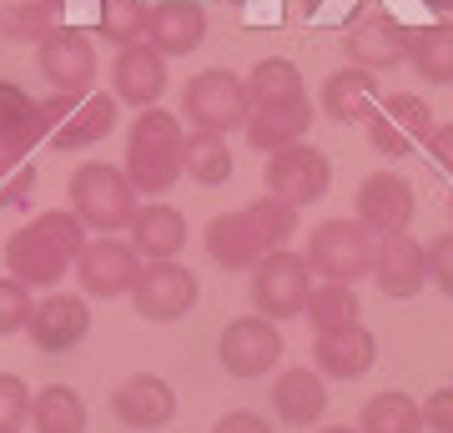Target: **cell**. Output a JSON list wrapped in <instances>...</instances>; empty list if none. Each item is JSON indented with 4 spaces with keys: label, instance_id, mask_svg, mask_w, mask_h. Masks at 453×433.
<instances>
[{
    "label": "cell",
    "instance_id": "16",
    "mask_svg": "<svg viewBox=\"0 0 453 433\" xmlns=\"http://www.w3.org/2000/svg\"><path fill=\"white\" fill-rule=\"evenodd\" d=\"M207 252L217 267L226 273H252L262 257L273 252V242L262 237V227L242 212H222V217H211L207 222Z\"/></svg>",
    "mask_w": 453,
    "mask_h": 433
},
{
    "label": "cell",
    "instance_id": "40",
    "mask_svg": "<svg viewBox=\"0 0 453 433\" xmlns=\"http://www.w3.org/2000/svg\"><path fill=\"white\" fill-rule=\"evenodd\" d=\"M428 277L438 282L443 298H453V232H443V237L428 242Z\"/></svg>",
    "mask_w": 453,
    "mask_h": 433
},
{
    "label": "cell",
    "instance_id": "17",
    "mask_svg": "<svg viewBox=\"0 0 453 433\" xmlns=\"http://www.w3.org/2000/svg\"><path fill=\"white\" fill-rule=\"evenodd\" d=\"M166 91V56L157 46H121V56H116L111 66V97L127 101V106H136V112H146V106H157Z\"/></svg>",
    "mask_w": 453,
    "mask_h": 433
},
{
    "label": "cell",
    "instance_id": "43",
    "mask_svg": "<svg viewBox=\"0 0 453 433\" xmlns=\"http://www.w3.org/2000/svg\"><path fill=\"white\" fill-rule=\"evenodd\" d=\"M428 146H434L438 166L453 177V121H443V127H434V136H428Z\"/></svg>",
    "mask_w": 453,
    "mask_h": 433
},
{
    "label": "cell",
    "instance_id": "8",
    "mask_svg": "<svg viewBox=\"0 0 453 433\" xmlns=\"http://www.w3.org/2000/svg\"><path fill=\"white\" fill-rule=\"evenodd\" d=\"M202 298V282H196L192 267H181V262H146L142 277L131 282V307H136V318L146 322H177L187 318Z\"/></svg>",
    "mask_w": 453,
    "mask_h": 433
},
{
    "label": "cell",
    "instance_id": "19",
    "mask_svg": "<svg viewBox=\"0 0 453 433\" xmlns=\"http://www.w3.org/2000/svg\"><path fill=\"white\" fill-rule=\"evenodd\" d=\"M207 41V11L196 0H157L146 11V46L162 56H192Z\"/></svg>",
    "mask_w": 453,
    "mask_h": 433
},
{
    "label": "cell",
    "instance_id": "24",
    "mask_svg": "<svg viewBox=\"0 0 453 433\" xmlns=\"http://www.w3.org/2000/svg\"><path fill=\"white\" fill-rule=\"evenodd\" d=\"M35 142H46L41 101L26 97V86H16V81H0V151L31 157Z\"/></svg>",
    "mask_w": 453,
    "mask_h": 433
},
{
    "label": "cell",
    "instance_id": "23",
    "mask_svg": "<svg viewBox=\"0 0 453 433\" xmlns=\"http://www.w3.org/2000/svg\"><path fill=\"white\" fill-rule=\"evenodd\" d=\"M111 131H116V97L86 91V97H76L71 116L50 131V146H56V151H86V146L106 142Z\"/></svg>",
    "mask_w": 453,
    "mask_h": 433
},
{
    "label": "cell",
    "instance_id": "18",
    "mask_svg": "<svg viewBox=\"0 0 453 433\" xmlns=\"http://www.w3.org/2000/svg\"><path fill=\"white\" fill-rule=\"evenodd\" d=\"M372 282L383 288V298H413L428 282V247L413 242L408 232L398 237H378L372 252Z\"/></svg>",
    "mask_w": 453,
    "mask_h": 433
},
{
    "label": "cell",
    "instance_id": "5",
    "mask_svg": "<svg viewBox=\"0 0 453 433\" xmlns=\"http://www.w3.org/2000/svg\"><path fill=\"white\" fill-rule=\"evenodd\" d=\"M247 292H252V307H257L262 318H273V322L297 318V313L308 307V298H312V262L303 252L273 247V252L252 267Z\"/></svg>",
    "mask_w": 453,
    "mask_h": 433
},
{
    "label": "cell",
    "instance_id": "2",
    "mask_svg": "<svg viewBox=\"0 0 453 433\" xmlns=\"http://www.w3.org/2000/svg\"><path fill=\"white\" fill-rule=\"evenodd\" d=\"M181 121L162 106H146L136 121H131L127 136V177L142 197H162L177 187L181 177Z\"/></svg>",
    "mask_w": 453,
    "mask_h": 433
},
{
    "label": "cell",
    "instance_id": "34",
    "mask_svg": "<svg viewBox=\"0 0 453 433\" xmlns=\"http://www.w3.org/2000/svg\"><path fill=\"white\" fill-rule=\"evenodd\" d=\"M101 35L116 46H136L146 35V5L142 0H101Z\"/></svg>",
    "mask_w": 453,
    "mask_h": 433
},
{
    "label": "cell",
    "instance_id": "45",
    "mask_svg": "<svg viewBox=\"0 0 453 433\" xmlns=\"http://www.w3.org/2000/svg\"><path fill=\"white\" fill-rule=\"evenodd\" d=\"M323 433H357V429H323Z\"/></svg>",
    "mask_w": 453,
    "mask_h": 433
},
{
    "label": "cell",
    "instance_id": "11",
    "mask_svg": "<svg viewBox=\"0 0 453 433\" xmlns=\"http://www.w3.org/2000/svg\"><path fill=\"white\" fill-rule=\"evenodd\" d=\"M76 277H81L86 298H127L131 282L142 277V252L131 247V242H86V252L76 257Z\"/></svg>",
    "mask_w": 453,
    "mask_h": 433
},
{
    "label": "cell",
    "instance_id": "42",
    "mask_svg": "<svg viewBox=\"0 0 453 433\" xmlns=\"http://www.w3.org/2000/svg\"><path fill=\"white\" fill-rule=\"evenodd\" d=\"M211 433H273V429H267V418L252 414V408H232L226 418L211 423Z\"/></svg>",
    "mask_w": 453,
    "mask_h": 433
},
{
    "label": "cell",
    "instance_id": "37",
    "mask_svg": "<svg viewBox=\"0 0 453 433\" xmlns=\"http://www.w3.org/2000/svg\"><path fill=\"white\" fill-rule=\"evenodd\" d=\"M31 192H35V161L0 151V207H26Z\"/></svg>",
    "mask_w": 453,
    "mask_h": 433
},
{
    "label": "cell",
    "instance_id": "7",
    "mask_svg": "<svg viewBox=\"0 0 453 433\" xmlns=\"http://www.w3.org/2000/svg\"><path fill=\"white\" fill-rule=\"evenodd\" d=\"M262 182L267 192L303 207V202H323L327 187H333V161H327L323 146L312 142H292L282 151H267V166H262Z\"/></svg>",
    "mask_w": 453,
    "mask_h": 433
},
{
    "label": "cell",
    "instance_id": "21",
    "mask_svg": "<svg viewBox=\"0 0 453 433\" xmlns=\"http://www.w3.org/2000/svg\"><path fill=\"white\" fill-rule=\"evenodd\" d=\"M378 71L368 66H342L333 76L323 81V112L327 121H338V127H357V121H368L378 112Z\"/></svg>",
    "mask_w": 453,
    "mask_h": 433
},
{
    "label": "cell",
    "instance_id": "25",
    "mask_svg": "<svg viewBox=\"0 0 453 433\" xmlns=\"http://www.w3.org/2000/svg\"><path fill=\"white\" fill-rule=\"evenodd\" d=\"M312 127V101H282V106H252V116H247V142H252V151H282V146L303 142Z\"/></svg>",
    "mask_w": 453,
    "mask_h": 433
},
{
    "label": "cell",
    "instance_id": "32",
    "mask_svg": "<svg viewBox=\"0 0 453 433\" xmlns=\"http://www.w3.org/2000/svg\"><path fill=\"white\" fill-rule=\"evenodd\" d=\"M31 423L35 433H86V403L76 388H65V383H50L35 393L31 403Z\"/></svg>",
    "mask_w": 453,
    "mask_h": 433
},
{
    "label": "cell",
    "instance_id": "4",
    "mask_svg": "<svg viewBox=\"0 0 453 433\" xmlns=\"http://www.w3.org/2000/svg\"><path fill=\"white\" fill-rule=\"evenodd\" d=\"M372 252H378V237L357 217H327V222L312 227L308 237L312 273H323L327 282H363V277H372Z\"/></svg>",
    "mask_w": 453,
    "mask_h": 433
},
{
    "label": "cell",
    "instance_id": "47",
    "mask_svg": "<svg viewBox=\"0 0 453 433\" xmlns=\"http://www.w3.org/2000/svg\"><path fill=\"white\" fill-rule=\"evenodd\" d=\"M449 217H453V202H449Z\"/></svg>",
    "mask_w": 453,
    "mask_h": 433
},
{
    "label": "cell",
    "instance_id": "31",
    "mask_svg": "<svg viewBox=\"0 0 453 433\" xmlns=\"http://www.w3.org/2000/svg\"><path fill=\"white\" fill-rule=\"evenodd\" d=\"M303 313H308L312 333H338V328H353L363 318V303H357L353 282H318Z\"/></svg>",
    "mask_w": 453,
    "mask_h": 433
},
{
    "label": "cell",
    "instance_id": "15",
    "mask_svg": "<svg viewBox=\"0 0 453 433\" xmlns=\"http://www.w3.org/2000/svg\"><path fill=\"white\" fill-rule=\"evenodd\" d=\"M26 333L41 353H71L86 333H91V307L86 298H71V292H50L46 303H35Z\"/></svg>",
    "mask_w": 453,
    "mask_h": 433
},
{
    "label": "cell",
    "instance_id": "44",
    "mask_svg": "<svg viewBox=\"0 0 453 433\" xmlns=\"http://www.w3.org/2000/svg\"><path fill=\"white\" fill-rule=\"evenodd\" d=\"M428 11H443V16H453V0H423Z\"/></svg>",
    "mask_w": 453,
    "mask_h": 433
},
{
    "label": "cell",
    "instance_id": "39",
    "mask_svg": "<svg viewBox=\"0 0 453 433\" xmlns=\"http://www.w3.org/2000/svg\"><path fill=\"white\" fill-rule=\"evenodd\" d=\"M35 303H31V288L16 282V277H0V337L20 333L26 322H31Z\"/></svg>",
    "mask_w": 453,
    "mask_h": 433
},
{
    "label": "cell",
    "instance_id": "36",
    "mask_svg": "<svg viewBox=\"0 0 453 433\" xmlns=\"http://www.w3.org/2000/svg\"><path fill=\"white\" fill-rule=\"evenodd\" d=\"M368 142H372V151H378V157H388V161H403V157H413V151L423 146L418 136H413V131H403L388 112H372L368 116Z\"/></svg>",
    "mask_w": 453,
    "mask_h": 433
},
{
    "label": "cell",
    "instance_id": "14",
    "mask_svg": "<svg viewBox=\"0 0 453 433\" xmlns=\"http://www.w3.org/2000/svg\"><path fill=\"white\" fill-rule=\"evenodd\" d=\"M111 414L136 433H151V429H166L177 418V393L166 378L157 373H131L127 383L111 393Z\"/></svg>",
    "mask_w": 453,
    "mask_h": 433
},
{
    "label": "cell",
    "instance_id": "26",
    "mask_svg": "<svg viewBox=\"0 0 453 433\" xmlns=\"http://www.w3.org/2000/svg\"><path fill=\"white\" fill-rule=\"evenodd\" d=\"M131 247L142 257H151V262L177 257L187 247V217L177 207H166V202H146L131 217Z\"/></svg>",
    "mask_w": 453,
    "mask_h": 433
},
{
    "label": "cell",
    "instance_id": "29",
    "mask_svg": "<svg viewBox=\"0 0 453 433\" xmlns=\"http://www.w3.org/2000/svg\"><path fill=\"white\" fill-rule=\"evenodd\" d=\"M247 97H252V106H282V101H303L308 86L288 56H267L247 71Z\"/></svg>",
    "mask_w": 453,
    "mask_h": 433
},
{
    "label": "cell",
    "instance_id": "35",
    "mask_svg": "<svg viewBox=\"0 0 453 433\" xmlns=\"http://www.w3.org/2000/svg\"><path fill=\"white\" fill-rule=\"evenodd\" d=\"M247 217L262 227V237L273 242V247H282V242L297 232V207L292 202H282V197H257V202H247Z\"/></svg>",
    "mask_w": 453,
    "mask_h": 433
},
{
    "label": "cell",
    "instance_id": "13",
    "mask_svg": "<svg viewBox=\"0 0 453 433\" xmlns=\"http://www.w3.org/2000/svg\"><path fill=\"white\" fill-rule=\"evenodd\" d=\"M342 50L353 56V66H368V71H393V66L408 61V50H413V31H408L398 16L378 11V16L357 20L353 31H348Z\"/></svg>",
    "mask_w": 453,
    "mask_h": 433
},
{
    "label": "cell",
    "instance_id": "30",
    "mask_svg": "<svg viewBox=\"0 0 453 433\" xmlns=\"http://www.w3.org/2000/svg\"><path fill=\"white\" fill-rule=\"evenodd\" d=\"M408 61L428 86H453V20H438V26H423L413 31V50Z\"/></svg>",
    "mask_w": 453,
    "mask_h": 433
},
{
    "label": "cell",
    "instance_id": "6",
    "mask_svg": "<svg viewBox=\"0 0 453 433\" xmlns=\"http://www.w3.org/2000/svg\"><path fill=\"white\" fill-rule=\"evenodd\" d=\"M181 116L192 121L196 131H242L247 116H252V97H247V81L232 76V71H202V76L187 81V91H181Z\"/></svg>",
    "mask_w": 453,
    "mask_h": 433
},
{
    "label": "cell",
    "instance_id": "10",
    "mask_svg": "<svg viewBox=\"0 0 453 433\" xmlns=\"http://www.w3.org/2000/svg\"><path fill=\"white\" fill-rule=\"evenodd\" d=\"M35 66H41V76H46L56 91L86 97L91 81H96V46H91V35L76 31V26H56V31L35 46Z\"/></svg>",
    "mask_w": 453,
    "mask_h": 433
},
{
    "label": "cell",
    "instance_id": "38",
    "mask_svg": "<svg viewBox=\"0 0 453 433\" xmlns=\"http://www.w3.org/2000/svg\"><path fill=\"white\" fill-rule=\"evenodd\" d=\"M31 403H35V393L26 388V378L0 373V433H20V429H26Z\"/></svg>",
    "mask_w": 453,
    "mask_h": 433
},
{
    "label": "cell",
    "instance_id": "20",
    "mask_svg": "<svg viewBox=\"0 0 453 433\" xmlns=\"http://www.w3.org/2000/svg\"><path fill=\"white\" fill-rule=\"evenodd\" d=\"M312 363H318L323 378L353 383V378H363V373L378 363V337H372L363 322L338 328V333H318V343H312Z\"/></svg>",
    "mask_w": 453,
    "mask_h": 433
},
{
    "label": "cell",
    "instance_id": "12",
    "mask_svg": "<svg viewBox=\"0 0 453 433\" xmlns=\"http://www.w3.org/2000/svg\"><path fill=\"white\" fill-rule=\"evenodd\" d=\"M413 212H418L413 187H408V177H398V172H372V177L357 187V222L368 227L372 237H398V232H408Z\"/></svg>",
    "mask_w": 453,
    "mask_h": 433
},
{
    "label": "cell",
    "instance_id": "41",
    "mask_svg": "<svg viewBox=\"0 0 453 433\" xmlns=\"http://www.w3.org/2000/svg\"><path fill=\"white\" fill-rule=\"evenodd\" d=\"M423 429L453 433V383H443L438 393H428V403H423Z\"/></svg>",
    "mask_w": 453,
    "mask_h": 433
},
{
    "label": "cell",
    "instance_id": "28",
    "mask_svg": "<svg viewBox=\"0 0 453 433\" xmlns=\"http://www.w3.org/2000/svg\"><path fill=\"white\" fill-rule=\"evenodd\" d=\"M357 433H423V403L403 388H383L378 398L363 403Z\"/></svg>",
    "mask_w": 453,
    "mask_h": 433
},
{
    "label": "cell",
    "instance_id": "33",
    "mask_svg": "<svg viewBox=\"0 0 453 433\" xmlns=\"http://www.w3.org/2000/svg\"><path fill=\"white\" fill-rule=\"evenodd\" d=\"M50 16H56V11H50L46 0L5 5V11H0V35H5V41H35V46H41V41L56 31V20Z\"/></svg>",
    "mask_w": 453,
    "mask_h": 433
},
{
    "label": "cell",
    "instance_id": "9",
    "mask_svg": "<svg viewBox=\"0 0 453 433\" xmlns=\"http://www.w3.org/2000/svg\"><path fill=\"white\" fill-rule=\"evenodd\" d=\"M217 358H222V368L232 378H262V373L277 368V358H282V328L273 318H232L226 322L222 343H217Z\"/></svg>",
    "mask_w": 453,
    "mask_h": 433
},
{
    "label": "cell",
    "instance_id": "27",
    "mask_svg": "<svg viewBox=\"0 0 453 433\" xmlns=\"http://www.w3.org/2000/svg\"><path fill=\"white\" fill-rule=\"evenodd\" d=\"M232 146H226V136H217V131H192V136H181V172L192 182H202V187H222L226 177H232Z\"/></svg>",
    "mask_w": 453,
    "mask_h": 433
},
{
    "label": "cell",
    "instance_id": "1",
    "mask_svg": "<svg viewBox=\"0 0 453 433\" xmlns=\"http://www.w3.org/2000/svg\"><path fill=\"white\" fill-rule=\"evenodd\" d=\"M86 252V222L76 212H41L5 242V267L26 288H56Z\"/></svg>",
    "mask_w": 453,
    "mask_h": 433
},
{
    "label": "cell",
    "instance_id": "22",
    "mask_svg": "<svg viewBox=\"0 0 453 433\" xmlns=\"http://www.w3.org/2000/svg\"><path fill=\"white\" fill-rule=\"evenodd\" d=\"M273 414L292 429H308L327 414V388H323V373L312 368H282L273 378Z\"/></svg>",
    "mask_w": 453,
    "mask_h": 433
},
{
    "label": "cell",
    "instance_id": "46",
    "mask_svg": "<svg viewBox=\"0 0 453 433\" xmlns=\"http://www.w3.org/2000/svg\"><path fill=\"white\" fill-rule=\"evenodd\" d=\"M46 5H50V11H56V5H65V0H46Z\"/></svg>",
    "mask_w": 453,
    "mask_h": 433
},
{
    "label": "cell",
    "instance_id": "3",
    "mask_svg": "<svg viewBox=\"0 0 453 433\" xmlns=\"http://www.w3.org/2000/svg\"><path fill=\"white\" fill-rule=\"evenodd\" d=\"M136 187L121 166H106V161H86L76 166V177H71V212L81 217L86 227H96L101 237H111L121 227H131L136 217Z\"/></svg>",
    "mask_w": 453,
    "mask_h": 433
}]
</instances>
